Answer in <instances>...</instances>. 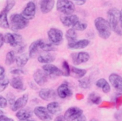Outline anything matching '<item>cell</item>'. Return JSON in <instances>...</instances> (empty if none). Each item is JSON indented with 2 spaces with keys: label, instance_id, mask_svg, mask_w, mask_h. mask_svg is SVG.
<instances>
[{
  "label": "cell",
  "instance_id": "obj_1",
  "mask_svg": "<svg viewBox=\"0 0 122 121\" xmlns=\"http://www.w3.org/2000/svg\"><path fill=\"white\" fill-rule=\"evenodd\" d=\"M108 21L112 30L119 36H122V29L120 25V11L116 8L110 9L107 12Z\"/></svg>",
  "mask_w": 122,
  "mask_h": 121
},
{
  "label": "cell",
  "instance_id": "obj_2",
  "mask_svg": "<svg viewBox=\"0 0 122 121\" xmlns=\"http://www.w3.org/2000/svg\"><path fill=\"white\" fill-rule=\"evenodd\" d=\"M94 26L99 36L103 39H107L112 34V28L107 20L103 17H97L94 20Z\"/></svg>",
  "mask_w": 122,
  "mask_h": 121
},
{
  "label": "cell",
  "instance_id": "obj_3",
  "mask_svg": "<svg viewBox=\"0 0 122 121\" xmlns=\"http://www.w3.org/2000/svg\"><path fill=\"white\" fill-rule=\"evenodd\" d=\"M4 42L15 48L16 51L21 53L25 47L23 42V38L20 34L16 33H6L4 36Z\"/></svg>",
  "mask_w": 122,
  "mask_h": 121
},
{
  "label": "cell",
  "instance_id": "obj_4",
  "mask_svg": "<svg viewBox=\"0 0 122 121\" xmlns=\"http://www.w3.org/2000/svg\"><path fill=\"white\" fill-rule=\"evenodd\" d=\"M29 25V21L26 20L20 14H13L9 19V28L11 31L16 32L22 30Z\"/></svg>",
  "mask_w": 122,
  "mask_h": 121
},
{
  "label": "cell",
  "instance_id": "obj_5",
  "mask_svg": "<svg viewBox=\"0 0 122 121\" xmlns=\"http://www.w3.org/2000/svg\"><path fill=\"white\" fill-rule=\"evenodd\" d=\"M56 9L66 16L71 15L75 10V6L71 1L59 0L56 1Z\"/></svg>",
  "mask_w": 122,
  "mask_h": 121
},
{
  "label": "cell",
  "instance_id": "obj_6",
  "mask_svg": "<svg viewBox=\"0 0 122 121\" xmlns=\"http://www.w3.org/2000/svg\"><path fill=\"white\" fill-rule=\"evenodd\" d=\"M48 38L53 45H61L64 41V34L61 30L56 28H51L47 32Z\"/></svg>",
  "mask_w": 122,
  "mask_h": 121
},
{
  "label": "cell",
  "instance_id": "obj_7",
  "mask_svg": "<svg viewBox=\"0 0 122 121\" xmlns=\"http://www.w3.org/2000/svg\"><path fill=\"white\" fill-rule=\"evenodd\" d=\"M83 115V110L78 107H71L64 113V118L66 121H74L77 120Z\"/></svg>",
  "mask_w": 122,
  "mask_h": 121
},
{
  "label": "cell",
  "instance_id": "obj_8",
  "mask_svg": "<svg viewBox=\"0 0 122 121\" xmlns=\"http://www.w3.org/2000/svg\"><path fill=\"white\" fill-rule=\"evenodd\" d=\"M36 4L34 1H29L26 4L24 9L21 14L26 20H31L34 18L36 14Z\"/></svg>",
  "mask_w": 122,
  "mask_h": 121
},
{
  "label": "cell",
  "instance_id": "obj_9",
  "mask_svg": "<svg viewBox=\"0 0 122 121\" xmlns=\"http://www.w3.org/2000/svg\"><path fill=\"white\" fill-rule=\"evenodd\" d=\"M34 113L35 116L42 121H51L52 120V117L51 114L47 111L46 108L43 106H37L34 108Z\"/></svg>",
  "mask_w": 122,
  "mask_h": 121
},
{
  "label": "cell",
  "instance_id": "obj_10",
  "mask_svg": "<svg viewBox=\"0 0 122 121\" xmlns=\"http://www.w3.org/2000/svg\"><path fill=\"white\" fill-rule=\"evenodd\" d=\"M43 71L48 75V76L54 77V76H63L62 70L59 69L57 66L50 63V64H45L42 66Z\"/></svg>",
  "mask_w": 122,
  "mask_h": 121
},
{
  "label": "cell",
  "instance_id": "obj_11",
  "mask_svg": "<svg viewBox=\"0 0 122 121\" xmlns=\"http://www.w3.org/2000/svg\"><path fill=\"white\" fill-rule=\"evenodd\" d=\"M71 58L74 65H79L81 63L87 62L89 60L90 56L87 52L81 51L79 53H73Z\"/></svg>",
  "mask_w": 122,
  "mask_h": 121
},
{
  "label": "cell",
  "instance_id": "obj_12",
  "mask_svg": "<svg viewBox=\"0 0 122 121\" xmlns=\"http://www.w3.org/2000/svg\"><path fill=\"white\" fill-rule=\"evenodd\" d=\"M34 82L38 86H44L48 81V75L41 69H37L35 71L33 75Z\"/></svg>",
  "mask_w": 122,
  "mask_h": 121
},
{
  "label": "cell",
  "instance_id": "obj_13",
  "mask_svg": "<svg viewBox=\"0 0 122 121\" xmlns=\"http://www.w3.org/2000/svg\"><path fill=\"white\" fill-rule=\"evenodd\" d=\"M29 100V95L27 93L24 94L22 96H21L20 98H19L18 99H16L12 105H11V108L12 110V111H19L22 108H24L25 107V106L26 105L27 102Z\"/></svg>",
  "mask_w": 122,
  "mask_h": 121
},
{
  "label": "cell",
  "instance_id": "obj_14",
  "mask_svg": "<svg viewBox=\"0 0 122 121\" xmlns=\"http://www.w3.org/2000/svg\"><path fill=\"white\" fill-rule=\"evenodd\" d=\"M60 21L63 24L64 26L70 27L71 28L79 21V19L78 16L75 14H71V15H65V16H61L60 17Z\"/></svg>",
  "mask_w": 122,
  "mask_h": 121
},
{
  "label": "cell",
  "instance_id": "obj_15",
  "mask_svg": "<svg viewBox=\"0 0 122 121\" xmlns=\"http://www.w3.org/2000/svg\"><path fill=\"white\" fill-rule=\"evenodd\" d=\"M39 96L44 101H49L56 98V94L53 89L51 88H42L39 91Z\"/></svg>",
  "mask_w": 122,
  "mask_h": 121
},
{
  "label": "cell",
  "instance_id": "obj_16",
  "mask_svg": "<svg viewBox=\"0 0 122 121\" xmlns=\"http://www.w3.org/2000/svg\"><path fill=\"white\" fill-rule=\"evenodd\" d=\"M57 94L59 98L64 99L72 96V91L69 88L67 83L61 84L57 88Z\"/></svg>",
  "mask_w": 122,
  "mask_h": 121
},
{
  "label": "cell",
  "instance_id": "obj_17",
  "mask_svg": "<svg viewBox=\"0 0 122 121\" xmlns=\"http://www.w3.org/2000/svg\"><path fill=\"white\" fill-rule=\"evenodd\" d=\"M109 82L112 86L119 91H122V77L117 73H112L109 77Z\"/></svg>",
  "mask_w": 122,
  "mask_h": 121
},
{
  "label": "cell",
  "instance_id": "obj_18",
  "mask_svg": "<svg viewBox=\"0 0 122 121\" xmlns=\"http://www.w3.org/2000/svg\"><path fill=\"white\" fill-rule=\"evenodd\" d=\"M55 4V1L53 0H43L39 1V6L41 11L43 14H48L50 12Z\"/></svg>",
  "mask_w": 122,
  "mask_h": 121
},
{
  "label": "cell",
  "instance_id": "obj_19",
  "mask_svg": "<svg viewBox=\"0 0 122 121\" xmlns=\"http://www.w3.org/2000/svg\"><path fill=\"white\" fill-rule=\"evenodd\" d=\"M41 41L42 39H38L36 41H34L30 44L29 47V54H28L30 58H33L36 56L37 53L40 50V45Z\"/></svg>",
  "mask_w": 122,
  "mask_h": 121
},
{
  "label": "cell",
  "instance_id": "obj_20",
  "mask_svg": "<svg viewBox=\"0 0 122 121\" xmlns=\"http://www.w3.org/2000/svg\"><path fill=\"white\" fill-rule=\"evenodd\" d=\"M90 44L88 39H81L72 43H68V48L70 49H81L88 46Z\"/></svg>",
  "mask_w": 122,
  "mask_h": 121
},
{
  "label": "cell",
  "instance_id": "obj_21",
  "mask_svg": "<svg viewBox=\"0 0 122 121\" xmlns=\"http://www.w3.org/2000/svg\"><path fill=\"white\" fill-rule=\"evenodd\" d=\"M8 11L6 9H3L0 12V27L2 29H9V22L7 19Z\"/></svg>",
  "mask_w": 122,
  "mask_h": 121
},
{
  "label": "cell",
  "instance_id": "obj_22",
  "mask_svg": "<svg viewBox=\"0 0 122 121\" xmlns=\"http://www.w3.org/2000/svg\"><path fill=\"white\" fill-rule=\"evenodd\" d=\"M46 109L49 111V113L51 115L59 114L61 111V107L60 104L55 101H53L49 103L46 106Z\"/></svg>",
  "mask_w": 122,
  "mask_h": 121
},
{
  "label": "cell",
  "instance_id": "obj_23",
  "mask_svg": "<svg viewBox=\"0 0 122 121\" xmlns=\"http://www.w3.org/2000/svg\"><path fill=\"white\" fill-rule=\"evenodd\" d=\"M11 86L16 90H23L24 89V82L23 79L20 76L14 77L10 81Z\"/></svg>",
  "mask_w": 122,
  "mask_h": 121
},
{
  "label": "cell",
  "instance_id": "obj_24",
  "mask_svg": "<svg viewBox=\"0 0 122 121\" xmlns=\"http://www.w3.org/2000/svg\"><path fill=\"white\" fill-rule=\"evenodd\" d=\"M16 118L19 121H24V120H27L31 118L32 116V113L30 110L29 109H21L18 111L16 113Z\"/></svg>",
  "mask_w": 122,
  "mask_h": 121
},
{
  "label": "cell",
  "instance_id": "obj_25",
  "mask_svg": "<svg viewBox=\"0 0 122 121\" xmlns=\"http://www.w3.org/2000/svg\"><path fill=\"white\" fill-rule=\"evenodd\" d=\"M38 61L41 63L44 64H50L51 63L55 61V56L51 53L41 54L38 56Z\"/></svg>",
  "mask_w": 122,
  "mask_h": 121
},
{
  "label": "cell",
  "instance_id": "obj_26",
  "mask_svg": "<svg viewBox=\"0 0 122 121\" xmlns=\"http://www.w3.org/2000/svg\"><path fill=\"white\" fill-rule=\"evenodd\" d=\"M96 86L98 88H100L102 89L103 92L105 93H108L111 91V86L109 83V82L107 81L104 78H100L96 82Z\"/></svg>",
  "mask_w": 122,
  "mask_h": 121
},
{
  "label": "cell",
  "instance_id": "obj_27",
  "mask_svg": "<svg viewBox=\"0 0 122 121\" xmlns=\"http://www.w3.org/2000/svg\"><path fill=\"white\" fill-rule=\"evenodd\" d=\"M29 55H27L26 53H21L20 55L16 57L15 62L16 63V66L19 68L24 67L29 61Z\"/></svg>",
  "mask_w": 122,
  "mask_h": 121
},
{
  "label": "cell",
  "instance_id": "obj_28",
  "mask_svg": "<svg viewBox=\"0 0 122 121\" xmlns=\"http://www.w3.org/2000/svg\"><path fill=\"white\" fill-rule=\"evenodd\" d=\"M65 36L69 43H72L76 41L77 34H76V31L74 29L71 28L69 30H67V31L66 32Z\"/></svg>",
  "mask_w": 122,
  "mask_h": 121
},
{
  "label": "cell",
  "instance_id": "obj_29",
  "mask_svg": "<svg viewBox=\"0 0 122 121\" xmlns=\"http://www.w3.org/2000/svg\"><path fill=\"white\" fill-rule=\"evenodd\" d=\"M71 71L74 73V76H75L76 78H84V76L86 74V71L85 69L76 68V67H75V66L71 67Z\"/></svg>",
  "mask_w": 122,
  "mask_h": 121
},
{
  "label": "cell",
  "instance_id": "obj_30",
  "mask_svg": "<svg viewBox=\"0 0 122 121\" xmlns=\"http://www.w3.org/2000/svg\"><path fill=\"white\" fill-rule=\"evenodd\" d=\"M40 49L46 52H50L55 51L56 48L54 47V45H53L51 43H46L44 40H42L40 45Z\"/></svg>",
  "mask_w": 122,
  "mask_h": 121
},
{
  "label": "cell",
  "instance_id": "obj_31",
  "mask_svg": "<svg viewBox=\"0 0 122 121\" xmlns=\"http://www.w3.org/2000/svg\"><path fill=\"white\" fill-rule=\"evenodd\" d=\"M15 61H16V53H15V51H9V52H7V53L6 55V58H5V63L7 66H10Z\"/></svg>",
  "mask_w": 122,
  "mask_h": 121
},
{
  "label": "cell",
  "instance_id": "obj_32",
  "mask_svg": "<svg viewBox=\"0 0 122 121\" xmlns=\"http://www.w3.org/2000/svg\"><path fill=\"white\" fill-rule=\"evenodd\" d=\"M79 86L80 88L84 89L89 88L92 86V81L89 78H82L79 80Z\"/></svg>",
  "mask_w": 122,
  "mask_h": 121
},
{
  "label": "cell",
  "instance_id": "obj_33",
  "mask_svg": "<svg viewBox=\"0 0 122 121\" xmlns=\"http://www.w3.org/2000/svg\"><path fill=\"white\" fill-rule=\"evenodd\" d=\"M89 100L94 104L95 105H100L102 102V98L101 97L97 95L96 93H92L89 96Z\"/></svg>",
  "mask_w": 122,
  "mask_h": 121
},
{
  "label": "cell",
  "instance_id": "obj_34",
  "mask_svg": "<svg viewBox=\"0 0 122 121\" xmlns=\"http://www.w3.org/2000/svg\"><path fill=\"white\" fill-rule=\"evenodd\" d=\"M62 66H63V76H66V77H68L71 75V68L68 63L67 61H64L63 62V64H62Z\"/></svg>",
  "mask_w": 122,
  "mask_h": 121
},
{
  "label": "cell",
  "instance_id": "obj_35",
  "mask_svg": "<svg viewBox=\"0 0 122 121\" xmlns=\"http://www.w3.org/2000/svg\"><path fill=\"white\" fill-rule=\"evenodd\" d=\"M86 28H87V24L81 22L79 21L72 27V29H74L75 31H84Z\"/></svg>",
  "mask_w": 122,
  "mask_h": 121
},
{
  "label": "cell",
  "instance_id": "obj_36",
  "mask_svg": "<svg viewBox=\"0 0 122 121\" xmlns=\"http://www.w3.org/2000/svg\"><path fill=\"white\" fill-rule=\"evenodd\" d=\"M9 83H10V81L6 77H5L3 79L0 80V93L4 91L7 88Z\"/></svg>",
  "mask_w": 122,
  "mask_h": 121
},
{
  "label": "cell",
  "instance_id": "obj_37",
  "mask_svg": "<svg viewBox=\"0 0 122 121\" xmlns=\"http://www.w3.org/2000/svg\"><path fill=\"white\" fill-rule=\"evenodd\" d=\"M15 4H16L15 1H7L4 6V9H6L8 11H10L12 9V8L14 6Z\"/></svg>",
  "mask_w": 122,
  "mask_h": 121
},
{
  "label": "cell",
  "instance_id": "obj_38",
  "mask_svg": "<svg viewBox=\"0 0 122 121\" xmlns=\"http://www.w3.org/2000/svg\"><path fill=\"white\" fill-rule=\"evenodd\" d=\"M7 100L4 96L0 95V108H4L7 106Z\"/></svg>",
  "mask_w": 122,
  "mask_h": 121
},
{
  "label": "cell",
  "instance_id": "obj_39",
  "mask_svg": "<svg viewBox=\"0 0 122 121\" xmlns=\"http://www.w3.org/2000/svg\"><path fill=\"white\" fill-rule=\"evenodd\" d=\"M11 73L14 74V75H17V76H19L21 74H24L25 73V72L22 70V69H20V68H18V69H13L11 70Z\"/></svg>",
  "mask_w": 122,
  "mask_h": 121
},
{
  "label": "cell",
  "instance_id": "obj_40",
  "mask_svg": "<svg viewBox=\"0 0 122 121\" xmlns=\"http://www.w3.org/2000/svg\"><path fill=\"white\" fill-rule=\"evenodd\" d=\"M113 106H114V103H110V102L105 101V102L102 103L99 106H100V108H112Z\"/></svg>",
  "mask_w": 122,
  "mask_h": 121
},
{
  "label": "cell",
  "instance_id": "obj_41",
  "mask_svg": "<svg viewBox=\"0 0 122 121\" xmlns=\"http://www.w3.org/2000/svg\"><path fill=\"white\" fill-rule=\"evenodd\" d=\"M122 105V96H119L117 99H116V106L119 108Z\"/></svg>",
  "mask_w": 122,
  "mask_h": 121
},
{
  "label": "cell",
  "instance_id": "obj_42",
  "mask_svg": "<svg viewBox=\"0 0 122 121\" xmlns=\"http://www.w3.org/2000/svg\"><path fill=\"white\" fill-rule=\"evenodd\" d=\"M5 69L3 66H0V80L5 78Z\"/></svg>",
  "mask_w": 122,
  "mask_h": 121
},
{
  "label": "cell",
  "instance_id": "obj_43",
  "mask_svg": "<svg viewBox=\"0 0 122 121\" xmlns=\"http://www.w3.org/2000/svg\"><path fill=\"white\" fill-rule=\"evenodd\" d=\"M4 43H5L4 42V36L2 34L0 33V48L2 47V46L4 45Z\"/></svg>",
  "mask_w": 122,
  "mask_h": 121
},
{
  "label": "cell",
  "instance_id": "obj_44",
  "mask_svg": "<svg viewBox=\"0 0 122 121\" xmlns=\"http://www.w3.org/2000/svg\"><path fill=\"white\" fill-rule=\"evenodd\" d=\"M0 121H14L12 118H8L5 116H3L2 117L0 118Z\"/></svg>",
  "mask_w": 122,
  "mask_h": 121
},
{
  "label": "cell",
  "instance_id": "obj_45",
  "mask_svg": "<svg viewBox=\"0 0 122 121\" xmlns=\"http://www.w3.org/2000/svg\"><path fill=\"white\" fill-rule=\"evenodd\" d=\"M74 2H75V4H76V5L81 6V5L84 4L86 2V0H76V1H75Z\"/></svg>",
  "mask_w": 122,
  "mask_h": 121
},
{
  "label": "cell",
  "instance_id": "obj_46",
  "mask_svg": "<svg viewBox=\"0 0 122 121\" xmlns=\"http://www.w3.org/2000/svg\"><path fill=\"white\" fill-rule=\"evenodd\" d=\"M54 121H65V119H64V116H57V117L55 118Z\"/></svg>",
  "mask_w": 122,
  "mask_h": 121
},
{
  "label": "cell",
  "instance_id": "obj_47",
  "mask_svg": "<svg viewBox=\"0 0 122 121\" xmlns=\"http://www.w3.org/2000/svg\"><path fill=\"white\" fill-rule=\"evenodd\" d=\"M76 98L77 100H81V99L84 98V95L81 94V93H77V94L76 95Z\"/></svg>",
  "mask_w": 122,
  "mask_h": 121
},
{
  "label": "cell",
  "instance_id": "obj_48",
  "mask_svg": "<svg viewBox=\"0 0 122 121\" xmlns=\"http://www.w3.org/2000/svg\"><path fill=\"white\" fill-rule=\"evenodd\" d=\"M76 121H86V118L85 116L82 115V116H81L76 120Z\"/></svg>",
  "mask_w": 122,
  "mask_h": 121
},
{
  "label": "cell",
  "instance_id": "obj_49",
  "mask_svg": "<svg viewBox=\"0 0 122 121\" xmlns=\"http://www.w3.org/2000/svg\"><path fill=\"white\" fill-rule=\"evenodd\" d=\"M120 25L122 29V9L120 11Z\"/></svg>",
  "mask_w": 122,
  "mask_h": 121
},
{
  "label": "cell",
  "instance_id": "obj_50",
  "mask_svg": "<svg viewBox=\"0 0 122 121\" xmlns=\"http://www.w3.org/2000/svg\"><path fill=\"white\" fill-rule=\"evenodd\" d=\"M3 116H4V111H3L2 110L0 109V118L2 117Z\"/></svg>",
  "mask_w": 122,
  "mask_h": 121
},
{
  "label": "cell",
  "instance_id": "obj_51",
  "mask_svg": "<svg viewBox=\"0 0 122 121\" xmlns=\"http://www.w3.org/2000/svg\"><path fill=\"white\" fill-rule=\"evenodd\" d=\"M36 121L34 119H31V118H29V119H27V120H24V121Z\"/></svg>",
  "mask_w": 122,
  "mask_h": 121
},
{
  "label": "cell",
  "instance_id": "obj_52",
  "mask_svg": "<svg viewBox=\"0 0 122 121\" xmlns=\"http://www.w3.org/2000/svg\"><path fill=\"white\" fill-rule=\"evenodd\" d=\"M90 121H98L97 119H95V118H93V119H92Z\"/></svg>",
  "mask_w": 122,
  "mask_h": 121
}]
</instances>
